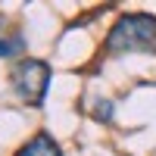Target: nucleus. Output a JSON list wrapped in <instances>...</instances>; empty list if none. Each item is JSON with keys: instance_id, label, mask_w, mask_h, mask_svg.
<instances>
[{"instance_id": "f03ea898", "label": "nucleus", "mask_w": 156, "mask_h": 156, "mask_svg": "<svg viewBox=\"0 0 156 156\" xmlns=\"http://www.w3.org/2000/svg\"><path fill=\"white\" fill-rule=\"evenodd\" d=\"M47 84H50V66L44 59H22L12 69V87L22 103L28 106H41L47 97Z\"/></svg>"}, {"instance_id": "20e7f679", "label": "nucleus", "mask_w": 156, "mask_h": 156, "mask_svg": "<svg viewBox=\"0 0 156 156\" xmlns=\"http://www.w3.org/2000/svg\"><path fill=\"white\" fill-rule=\"evenodd\" d=\"M25 50V41L19 34H12V37H0V59H9V56H19Z\"/></svg>"}, {"instance_id": "7ed1b4c3", "label": "nucleus", "mask_w": 156, "mask_h": 156, "mask_svg": "<svg viewBox=\"0 0 156 156\" xmlns=\"http://www.w3.org/2000/svg\"><path fill=\"white\" fill-rule=\"evenodd\" d=\"M16 156H62V153H59L56 140L50 137V134H34V137H31Z\"/></svg>"}, {"instance_id": "f257e3e1", "label": "nucleus", "mask_w": 156, "mask_h": 156, "mask_svg": "<svg viewBox=\"0 0 156 156\" xmlns=\"http://www.w3.org/2000/svg\"><path fill=\"white\" fill-rule=\"evenodd\" d=\"M106 53H156V16L128 12L109 28Z\"/></svg>"}, {"instance_id": "39448f33", "label": "nucleus", "mask_w": 156, "mask_h": 156, "mask_svg": "<svg viewBox=\"0 0 156 156\" xmlns=\"http://www.w3.org/2000/svg\"><path fill=\"white\" fill-rule=\"evenodd\" d=\"M94 115H97L100 122H109V119H112V103H109V100H97V103H94Z\"/></svg>"}]
</instances>
